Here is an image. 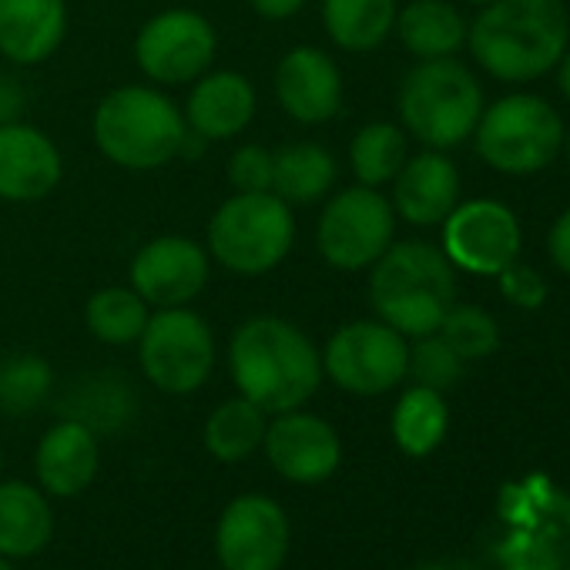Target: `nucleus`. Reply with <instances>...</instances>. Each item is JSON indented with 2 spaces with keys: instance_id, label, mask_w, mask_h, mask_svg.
I'll return each mask as SVG.
<instances>
[{
  "instance_id": "a19ab883",
  "label": "nucleus",
  "mask_w": 570,
  "mask_h": 570,
  "mask_svg": "<svg viewBox=\"0 0 570 570\" xmlns=\"http://www.w3.org/2000/svg\"><path fill=\"white\" fill-rule=\"evenodd\" d=\"M563 145H567V161H570V135H563Z\"/></svg>"
},
{
  "instance_id": "f03ea898",
  "label": "nucleus",
  "mask_w": 570,
  "mask_h": 570,
  "mask_svg": "<svg viewBox=\"0 0 570 570\" xmlns=\"http://www.w3.org/2000/svg\"><path fill=\"white\" fill-rule=\"evenodd\" d=\"M570 18L563 0H490L466 28L476 65L500 81H533L567 51Z\"/></svg>"
},
{
  "instance_id": "c9c22d12",
  "label": "nucleus",
  "mask_w": 570,
  "mask_h": 570,
  "mask_svg": "<svg viewBox=\"0 0 570 570\" xmlns=\"http://www.w3.org/2000/svg\"><path fill=\"white\" fill-rule=\"evenodd\" d=\"M547 252H550V262L563 275H570V208L553 222V228L547 235Z\"/></svg>"
},
{
  "instance_id": "f257e3e1",
  "label": "nucleus",
  "mask_w": 570,
  "mask_h": 570,
  "mask_svg": "<svg viewBox=\"0 0 570 570\" xmlns=\"http://www.w3.org/2000/svg\"><path fill=\"white\" fill-rule=\"evenodd\" d=\"M228 370L238 396L252 400L268 416L306 406L326 376L316 343L278 316H255L235 330Z\"/></svg>"
},
{
  "instance_id": "79ce46f5",
  "label": "nucleus",
  "mask_w": 570,
  "mask_h": 570,
  "mask_svg": "<svg viewBox=\"0 0 570 570\" xmlns=\"http://www.w3.org/2000/svg\"><path fill=\"white\" fill-rule=\"evenodd\" d=\"M466 4H490V0H466Z\"/></svg>"
},
{
  "instance_id": "72a5a7b5",
  "label": "nucleus",
  "mask_w": 570,
  "mask_h": 570,
  "mask_svg": "<svg viewBox=\"0 0 570 570\" xmlns=\"http://www.w3.org/2000/svg\"><path fill=\"white\" fill-rule=\"evenodd\" d=\"M228 181L235 191H272V151L262 145H242L228 158Z\"/></svg>"
},
{
  "instance_id": "c756f323",
  "label": "nucleus",
  "mask_w": 570,
  "mask_h": 570,
  "mask_svg": "<svg viewBox=\"0 0 570 570\" xmlns=\"http://www.w3.org/2000/svg\"><path fill=\"white\" fill-rule=\"evenodd\" d=\"M135 413V396L125 383H118L115 376H101V380H88L85 386H78L68 396V420L85 423L88 430L101 433V430H121Z\"/></svg>"
},
{
  "instance_id": "412c9836",
  "label": "nucleus",
  "mask_w": 570,
  "mask_h": 570,
  "mask_svg": "<svg viewBox=\"0 0 570 570\" xmlns=\"http://www.w3.org/2000/svg\"><path fill=\"white\" fill-rule=\"evenodd\" d=\"M68 28L65 0H0V55L14 65L48 61Z\"/></svg>"
},
{
  "instance_id": "4be33fe9",
  "label": "nucleus",
  "mask_w": 570,
  "mask_h": 570,
  "mask_svg": "<svg viewBox=\"0 0 570 570\" xmlns=\"http://www.w3.org/2000/svg\"><path fill=\"white\" fill-rule=\"evenodd\" d=\"M55 540V507L41 487L24 480L0 483V557L28 560Z\"/></svg>"
},
{
  "instance_id": "473e14b6",
  "label": "nucleus",
  "mask_w": 570,
  "mask_h": 570,
  "mask_svg": "<svg viewBox=\"0 0 570 570\" xmlns=\"http://www.w3.org/2000/svg\"><path fill=\"white\" fill-rule=\"evenodd\" d=\"M406 373H413L416 386H430L443 393L456 386V380L463 376V360L453 353V346L440 333H430V336H420V343L410 350Z\"/></svg>"
},
{
  "instance_id": "39448f33",
  "label": "nucleus",
  "mask_w": 570,
  "mask_h": 570,
  "mask_svg": "<svg viewBox=\"0 0 570 570\" xmlns=\"http://www.w3.org/2000/svg\"><path fill=\"white\" fill-rule=\"evenodd\" d=\"M400 118L406 131L433 151L463 145L480 115L483 91L476 78L453 58L420 61L400 85Z\"/></svg>"
},
{
  "instance_id": "20e7f679",
  "label": "nucleus",
  "mask_w": 570,
  "mask_h": 570,
  "mask_svg": "<svg viewBox=\"0 0 570 570\" xmlns=\"http://www.w3.org/2000/svg\"><path fill=\"white\" fill-rule=\"evenodd\" d=\"M95 141L101 155L128 171H155L185 148V115L158 88L125 85L101 98L95 111Z\"/></svg>"
},
{
  "instance_id": "7c9ffc66",
  "label": "nucleus",
  "mask_w": 570,
  "mask_h": 570,
  "mask_svg": "<svg viewBox=\"0 0 570 570\" xmlns=\"http://www.w3.org/2000/svg\"><path fill=\"white\" fill-rule=\"evenodd\" d=\"M55 390V370L35 353H21L0 363V410L24 416L38 410Z\"/></svg>"
},
{
  "instance_id": "a878e982",
  "label": "nucleus",
  "mask_w": 570,
  "mask_h": 570,
  "mask_svg": "<svg viewBox=\"0 0 570 570\" xmlns=\"http://www.w3.org/2000/svg\"><path fill=\"white\" fill-rule=\"evenodd\" d=\"M265 426H268V413L258 410L252 400L245 396L225 400L205 420V450L218 463H242L255 450H262Z\"/></svg>"
},
{
  "instance_id": "0eeeda50",
  "label": "nucleus",
  "mask_w": 570,
  "mask_h": 570,
  "mask_svg": "<svg viewBox=\"0 0 570 570\" xmlns=\"http://www.w3.org/2000/svg\"><path fill=\"white\" fill-rule=\"evenodd\" d=\"M476 155L503 175H537L563 148L560 115L537 95H507L483 108L476 128Z\"/></svg>"
},
{
  "instance_id": "b1692460",
  "label": "nucleus",
  "mask_w": 570,
  "mask_h": 570,
  "mask_svg": "<svg viewBox=\"0 0 570 570\" xmlns=\"http://www.w3.org/2000/svg\"><path fill=\"white\" fill-rule=\"evenodd\" d=\"M336 175V158L316 141H296L272 155V191L289 205H313L326 198Z\"/></svg>"
},
{
  "instance_id": "7ed1b4c3",
  "label": "nucleus",
  "mask_w": 570,
  "mask_h": 570,
  "mask_svg": "<svg viewBox=\"0 0 570 570\" xmlns=\"http://www.w3.org/2000/svg\"><path fill=\"white\" fill-rule=\"evenodd\" d=\"M370 268V303L386 326L413 340L440 330L456 299L453 262L443 248L430 242H400Z\"/></svg>"
},
{
  "instance_id": "5701e85b",
  "label": "nucleus",
  "mask_w": 570,
  "mask_h": 570,
  "mask_svg": "<svg viewBox=\"0 0 570 570\" xmlns=\"http://www.w3.org/2000/svg\"><path fill=\"white\" fill-rule=\"evenodd\" d=\"M393 31L420 61L453 58L466 45V21L446 0H413L396 14Z\"/></svg>"
},
{
  "instance_id": "ddd939ff",
  "label": "nucleus",
  "mask_w": 570,
  "mask_h": 570,
  "mask_svg": "<svg viewBox=\"0 0 570 570\" xmlns=\"http://www.w3.org/2000/svg\"><path fill=\"white\" fill-rule=\"evenodd\" d=\"M443 252L453 268L500 275L520 255V222L507 205L473 198L443 218Z\"/></svg>"
},
{
  "instance_id": "f3484780",
  "label": "nucleus",
  "mask_w": 570,
  "mask_h": 570,
  "mask_svg": "<svg viewBox=\"0 0 570 570\" xmlns=\"http://www.w3.org/2000/svg\"><path fill=\"white\" fill-rule=\"evenodd\" d=\"M65 175L58 145L35 125H0V198L41 202Z\"/></svg>"
},
{
  "instance_id": "cd10ccee",
  "label": "nucleus",
  "mask_w": 570,
  "mask_h": 570,
  "mask_svg": "<svg viewBox=\"0 0 570 570\" xmlns=\"http://www.w3.org/2000/svg\"><path fill=\"white\" fill-rule=\"evenodd\" d=\"M148 303L125 285H108L98 289L85 306V323L95 340L105 346H131L148 326Z\"/></svg>"
},
{
  "instance_id": "2eb2a0df",
  "label": "nucleus",
  "mask_w": 570,
  "mask_h": 570,
  "mask_svg": "<svg viewBox=\"0 0 570 570\" xmlns=\"http://www.w3.org/2000/svg\"><path fill=\"white\" fill-rule=\"evenodd\" d=\"M208 252L185 235H161L131 258V289L155 309H178L208 285Z\"/></svg>"
},
{
  "instance_id": "bb28decb",
  "label": "nucleus",
  "mask_w": 570,
  "mask_h": 570,
  "mask_svg": "<svg viewBox=\"0 0 570 570\" xmlns=\"http://www.w3.org/2000/svg\"><path fill=\"white\" fill-rule=\"evenodd\" d=\"M450 426V410L443 393L430 386H413L400 396L393 410V440L406 456H430Z\"/></svg>"
},
{
  "instance_id": "ea45409f",
  "label": "nucleus",
  "mask_w": 570,
  "mask_h": 570,
  "mask_svg": "<svg viewBox=\"0 0 570 570\" xmlns=\"http://www.w3.org/2000/svg\"><path fill=\"white\" fill-rule=\"evenodd\" d=\"M0 570H18V567H14V560H8V557H0Z\"/></svg>"
},
{
  "instance_id": "6e6552de",
  "label": "nucleus",
  "mask_w": 570,
  "mask_h": 570,
  "mask_svg": "<svg viewBox=\"0 0 570 570\" xmlns=\"http://www.w3.org/2000/svg\"><path fill=\"white\" fill-rule=\"evenodd\" d=\"M138 360L155 390L188 396L202 390L215 370V333L188 306L158 309L138 336Z\"/></svg>"
},
{
  "instance_id": "393cba45",
  "label": "nucleus",
  "mask_w": 570,
  "mask_h": 570,
  "mask_svg": "<svg viewBox=\"0 0 570 570\" xmlns=\"http://www.w3.org/2000/svg\"><path fill=\"white\" fill-rule=\"evenodd\" d=\"M396 14V0H323V24L333 45L356 55L380 48L393 35Z\"/></svg>"
},
{
  "instance_id": "6ab92c4d",
  "label": "nucleus",
  "mask_w": 570,
  "mask_h": 570,
  "mask_svg": "<svg viewBox=\"0 0 570 570\" xmlns=\"http://www.w3.org/2000/svg\"><path fill=\"white\" fill-rule=\"evenodd\" d=\"M393 212L410 225H440L460 205V171L443 151L406 158L393 178Z\"/></svg>"
},
{
  "instance_id": "4468645a",
  "label": "nucleus",
  "mask_w": 570,
  "mask_h": 570,
  "mask_svg": "<svg viewBox=\"0 0 570 570\" xmlns=\"http://www.w3.org/2000/svg\"><path fill=\"white\" fill-rule=\"evenodd\" d=\"M262 453L282 480L299 487L326 483L343 463V443L333 423L306 413L303 406L268 420Z\"/></svg>"
},
{
  "instance_id": "2f4dec72",
  "label": "nucleus",
  "mask_w": 570,
  "mask_h": 570,
  "mask_svg": "<svg viewBox=\"0 0 570 570\" xmlns=\"http://www.w3.org/2000/svg\"><path fill=\"white\" fill-rule=\"evenodd\" d=\"M436 333L453 346V353L463 363L466 360H487L500 346V330H497L493 316L476 309V306H456L453 303Z\"/></svg>"
},
{
  "instance_id": "aec40b11",
  "label": "nucleus",
  "mask_w": 570,
  "mask_h": 570,
  "mask_svg": "<svg viewBox=\"0 0 570 570\" xmlns=\"http://www.w3.org/2000/svg\"><path fill=\"white\" fill-rule=\"evenodd\" d=\"M255 88L238 71L202 75L185 101V125L205 141H225L242 135L255 118Z\"/></svg>"
},
{
  "instance_id": "58836bf2",
  "label": "nucleus",
  "mask_w": 570,
  "mask_h": 570,
  "mask_svg": "<svg viewBox=\"0 0 570 570\" xmlns=\"http://www.w3.org/2000/svg\"><path fill=\"white\" fill-rule=\"evenodd\" d=\"M557 65H560V71H557V85H560L563 98L570 101V51H563V58H560Z\"/></svg>"
},
{
  "instance_id": "a211bd4d",
  "label": "nucleus",
  "mask_w": 570,
  "mask_h": 570,
  "mask_svg": "<svg viewBox=\"0 0 570 570\" xmlns=\"http://www.w3.org/2000/svg\"><path fill=\"white\" fill-rule=\"evenodd\" d=\"M101 466V446L98 433L88 430L78 420H58L38 443L35 453V473L48 497L71 500L85 493Z\"/></svg>"
},
{
  "instance_id": "dca6fc26",
  "label": "nucleus",
  "mask_w": 570,
  "mask_h": 570,
  "mask_svg": "<svg viewBox=\"0 0 570 570\" xmlns=\"http://www.w3.org/2000/svg\"><path fill=\"white\" fill-rule=\"evenodd\" d=\"M275 98L299 125H323L343 108V75L320 48H293L275 68Z\"/></svg>"
},
{
  "instance_id": "f704fd0d",
  "label": "nucleus",
  "mask_w": 570,
  "mask_h": 570,
  "mask_svg": "<svg viewBox=\"0 0 570 570\" xmlns=\"http://www.w3.org/2000/svg\"><path fill=\"white\" fill-rule=\"evenodd\" d=\"M500 293L510 306L517 309H540L543 299H547V282L537 268L530 265H520V262H510L500 275Z\"/></svg>"
},
{
  "instance_id": "37998d69",
  "label": "nucleus",
  "mask_w": 570,
  "mask_h": 570,
  "mask_svg": "<svg viewBox=\"0 0 570 570\" xmlns=\"http://www.w3.org/2000/svg\"><path fill=\"white\" fill-rule=\"evenodd\" d=\"M0 470H4V450H0Z\"/></svg>"
},
{
  "instance_id": "9b49d317",
  "label": "nucleus",
  "mask_w": 570,
  "mask_h": 570,
  "mask_svg": "<svg viewBox=\"0 0 570 570\" xmlns=\"http://www.w3.org/2000/svg\"><path fill=\"white\" fill-rule=\"evenodd\" d=\"M293 547V523L272 497H235L215 527V553L222 570H278Z\"/></svg>"
},
{
  "instance_id": "f8f14e48",
  "label": "nucleus",
  "mask_w": 570,
  "mask_h": 570,
  "mask_svg": "<svg viewBox=\"0 0 570 570\" xmlns=\"http://www.w3.org/2000/svg\"><path fill=\"white\" fill-rule=\"evenodd\" d=\"M215 48L218 38L208 18L195 11H165L138 31L135 61L155 85H188L212 68Z\"/></svg>"
},
{
  "instance_id": "423d86ee",
  "label": "nucleus",
  "mask_w": 570,
  "mask_h": 570,
  "mask_svg": "<svg viewBox=\"0 0 570 570\" xmlns=\"http://www.w3.org/2000/svg\"><path fill=\"white\" fill-rule=\"evenodd\" d=\"M293 242V205L275 191H235L208 222V255L235 275L272 272Z\"/></svg>"
},
{
  "instance_id": "c85d7f7f",
  "label": "nucleus",
  "mask_w": 570,
  "mask_h": 570,
  "mask_svg": "<svg viewBox=\"0 0 570 570\" xmlns=\"http://www.w3.org/2000/svg\"><path fill=\"white\" fill-rule=\"evenodd\" d=\"M406 161V131L390 121H373L356 131L350 145V165L360 185L380 188L396 178Z\"/></svg>"
},
{
  "instance_id": "9d476101",
  "label": "nucleus",
  "mask_w": 570,
  "mask_h": 570,
  "mask_svg": "<svg viewBox=\"0 0 570 570\" xmlns=\"http://www.w3.org/2000/svg\"><path fill=\"white\" fill-rule=\"evenodd\" d=\"M406 336L383 320L350 323L333 333L323 353V373L353 396H380L406 380Z\"/></svg>"
},
{
  "instance_id": "e433bc0d",
  "label": "nucleus",
  "mask_w": 570,
  "mask_h": 570,
  "mask_svg": "<svg viewBox=\"0 0 570 570\" xmlns=\"http://www.w3.org/2000/svg\"><path fill=\"white\" fill-rule=\"evenodd\" d=\"M24 101H28V95H24L21 81H14V78H0V125L18 121L21 111H24Z\"/></svg>"
},
{
  "instance_id": "4c0bfd02",
  "label": "nucleus",
  "mask_w": 570,
  "mask_h": 570,
  "mask_svg": "<svg viewBox=\"0 0 570 570\" xmlns=\"http://www.w3.org/2000/svg\"><path fill=\"white\" fill-rule=\"evenodd\" d=\"M248 4L255 8V14L268 18V21H285L293 18L306 8V0H248Z\"/></svg>"
},
{
  "instance_id": "1a4fd4ad",
  "label": "nucleus",
  "mask_w": 570,
  "mask_h": 570,
  "mask_svg": "<svg viewBox=\"0 0 570 570\" xmlns=\"http://www.w3.org/2000/svg\"><path fill=\"white\" fill-rule=\"evenodd\" d=\"M396 235V212L370 185H353L336 191L316 225L320 255L340 272L370 268Z\"/></svg>"
}]
</instances>
